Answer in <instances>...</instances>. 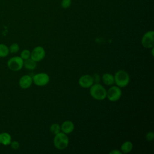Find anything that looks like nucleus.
<instances>
[{
  "instance_id": "1",
  "label": "nucleus",
  "mask_w": 154,
  "mask_h": 154,
  "mask_svg": "<svg viewBox=\"0 0 154 154\" xmlns=\"http://www.w3.org/2000/svg\"><path fill=\"white\" fill-rule=\"evenodd\" d=\"M89 88L90 96L93 99L98 100H102L106 97V90L101 84H93Z\"/></svg>"
},
{
  "instance_id": "2",
  "label": "nucleus",
  "mask_w": 154,
  "mask_h": 154,
  "mask_svg": "<svg viewBox=\"0 0 154 154\" xmlns=\"http://www.w3.org/2000/svg\"><path fill=\"white\" fill-rule=\"evenodd\" d=\"M53 143L56 149L61 150L67 147L69 143V139L66 134L63 132H60L55 135Z\"/></svg>"
},
{
  "instance_id": "3",
  "label": "nucleus",
  "mask_w": 154,
  "mask_h": 154,
  "mask_svg": "<svg viewBox=\"0 0 154 154\" xmlns=\"http://www.w3.org/2000/svg\"><path fill=\"white\" fill-rule=\"evenodd\" d=\"M114 83L120 88L126 87L130 81V77L127 72L123 70L117 71L114 75Z\"/></svg>"
},
{
  "instance_id": "4",
  "label": "nucleus",
  "mask_w": 154,
  "mask_h": 154,
  "mask_svg": "<svg viewBox=\"0 0 154 154\" xmlns=\"http://www.w3.org/2000/svg\"><path fill=\"white\" fill-rule=\"evenodd\" d=\"M7 66L12 71H19L23 67V60L20 56L13 57L8 60Z\"/></svg>"
},
{
  "instance_id": "5",
  "label": "nucleus",
  "mask_w": 154,
  "mask_h": 154,
  "mask_svg": "<svg viewBox=\"0 0 154 154\" xmlns=\"http://www.w3.org/2000/svg\"><path fill=\"white\" fill-rule=\"evenodd\" d=\"M122 95L121 88L115 85L112 86L106 90V97L111 102H116L119 100Z\"/></svg>"
},
{
  "instance_id": "6",
  "label": "nucleus",
  "mask_w": 154,
  "mask_h": 154,
  "mask_svg": "<svg viewBox=\"0 0 154 154\" xmlns=\"http://www.w3.org/2000/svg\"><path fill=\"white\" fill-rule=\"evenodd\" d=\"M32 82L38 87H43L47 85L50 81L49 76L43 72L37 73L32 76Z\"/></svg>"
},
{
  "instance_id": "7",
  "label": "nucleus",
  "mask_w": 154,
  "mask_h": 154,
  "mask_svg": "<svg viewBox=\"0 0 154 154\" xmlns=\"http://www.w3.org/2000/svg\"><path fill=\"white\" fill-rule=\"evenodd\" d=\"M142 46L147 49H150L154 46V31H148L144 34L141 38Z\"/></svg>"
},
{
  "instance_id": "8",
  "label": "nucleus",
  "mask_w": 154,
  "mask_h": 154,
  "mask_svg": "<svg viewBox=\"0 0 154 154\" xmlns=\"http://www.w3.org/2000/svg\"><path fill=\"white\" fill-rule=\"evenodd\" d=\"M46 55V52L45 49L40 46L35 47L31 52L30 58L36 62L42 61Z\"/></svg>"
},
{
  "instance_id": "9",
  "label": "nucleus",
  "mask_w": 154,
  "mask_h": 154,
  "mask_svg": "<svg viewBox=\"0 0 154 154\" xmlns=\"http://www.w3.org/2000/svg\"><path fill=\"white\" fill-rule=\"evenodd\" d=\"M94 83L93 77L90 75H84L78 79L79 86L84 88H90Z\"/></svg>"
},
{
  "instance_id": "10",
  "label": "nucleus",
  "mask_w": 154,
  "mask_h": 154,
  "mask_svg": "<svg viewBox=\"0 0 154 154\" xmlns=\"http://www.w3.org/2000/svg\"><path fill=\"white\" fill-rule=\"evenodd\" d=\"M32 83V78L29 75H23L19 80V85L22 89H27L29 88Z\"/></svg>"
},
{
  "instance_id": "11",
  "label": "nucleus",
  "mask_w": 154,
  "mask_h": 154,
  "mask_svg": "<svg viewBox=\"0 0 154 154\" xmlns=\"http://www.w3.org/2000/svg\"><path fill=\"white\" fill-rule=\"evenodd\" d=\"M61 132H63L66 134H70L74 131L75 125L73 122L70 120H65L60 125Z\"/></svg>"
},
{
  "instance_id": "12",
  "label": "nucleus",
  "mask_w": 154,
  "mask_h": 154,
  "mask_svg": "<svg viewBox=\"0 0 154 154\" xmlns=\"http://www.w3.org/2000/svg\"><path fill=\"white\" fill-rule=\"evenodd\" d=\"M11 142V137L8 132H1L0 133V144L4 146L10 145Z\"/></svg>"
},
{
  "instance_id": "13",
  "label": "nucleus",
  "mask_w": 154,
  "mask_h": 154,
  "mask_svg": "<svg viewBox=\"0 0 154 154\" xmlns=\"http://www.w3.org/2000/svg\"><path fill=\"white\" fill-rule=\"evenodd\" d=\"M102 82L106 85H111L114 84V75L109 73H103L102 76Z\"/></svg>"
},
{
  "instance_id": "14",
  "label": "nucleus",
  "mask_w": 154,
  "mask_h": 154,
  "mask_svg": "<svg viewBox=\"0 0 154 154\" xmlns=\"http://www.w3.org/2000/svg\"><path fill=\"white\" fill-rule=\"evenodd\" d=\"M133 149V144L130 141L124 142L120 146V151L122 153H128L132 151Z\"/></svg>"
},
{
  "instance_id": "15",
  "label": "nucleus",
  "mask_w": 154,
  "mask_h": 154,
  "mask_svg": "<svg viewBox=\"0 0 154 154\" xmlns=\"http://www.w3.org/2000/svg\"><path fill=\"white\" fill-rule=\"evenodd\" d=\"M23 66L25 69L32 70L36 68L37 62L33 60L32 58H29L25 60H23Z\"/></svg>"
},
{
  "instance_id": "16",
  "label": "nucleus",
  "mask_w": 154,
  "mask_h": 154,
  "mask_svg": "<svg viewBox=\"0 0 154 154\" xmlns=\"http://www.w3.org/2000/svg\"><path fill=\"white\" fill-rule=\"evenodd\" d=\"M9 53L8 47L4 43H0V58L7 57Z\"/></svg>"
},
{
  "instance_id": "17",
  "label": "nucleus",
  "mask_w": 154,
  "mask_h": 154,
  "mask_svg": "<svg viewBox=\"0 0 154 154\" xmlns=\"http://www.w3.org/2000/svg\"><path fill=\"white\" fill-rule=\"evenodd\" d=\"M49 131L52 134L55 135L58 132H61L60 125L58 123H53L50 126Z\"/></svg>"
},
{
  "instance_id": "18",
  "label": "nucleus",
  "mask_w": 154,
  "mask_h": 154,
  "mask_svg": "<svg viewBox=\"0 0 154 154\" xmlns=\"http://www.w3.org/2000/svg\"><path fill=\"white\" fill-rule=\"evenodd\" d=\"M8 49H9V52L10 53H11V54H16L19 51V49H20V47H19V45L16 43H12L9 47H8Z\"/></svg>"
},
{
  "instance_id": "19",
  "label": "nucleus",
  "mask_w": 154,
  "mask_h": 154,
  "mask_svg": "<svg viewBox=\"0 0 154 154\" xmlns=\"http://www.w3.org/2000/svg\"><path fill=\"white\" fill-rule=\"evenodd\" d=\"M31 56V51L28 49H23L20 55V57L23 60H25L29 58H30Z\"/></svg>"
},
{
  "instance_id": "20",
  "label": "nucleus",
  "mask_w": 154,
  "mask_h": 154,
  "mask_svg": "<svg viewBox=\"0 0 154 154\" xmlns=\"http://www.w3.org/2000/svg\"><path fill=\"white\" fill-rule=\"evenodd\" d=\"M72 4V0H62L61 6L63 8H68Z\"/></svg>"
},
{
  "instance_id": "21",
  "label": "nucleus",
  "mask_w": 154,
  "mask_h": 154,
  "mask_svg": "<svg viewBox=\"0 0 154 154\" xmlns=\"http://www.w3.org/2000/svg\"><path fill=\"white\" fill-rule=\"evenodd\" d=\"M10 145L11 149H13V150H17L20 147V143L17 141H11Z\"/></svg>"
},
{
  "instance_id": "22",
  "label": "nucleus",
  "mask_w": 154,
  "mask_h": 154,
  "mask_svg": "<svg viewBox=\"0 0 154 154\" xmlns=\"http://www.w3.org/2000/svg\"><path fill=\"white\" fill-rule=\"evenodd\" d=\"M146 138L147 140L149 141H153V138H154V133L152 131L148 132L146 135Z\"/></svg>"
},
{
  "instance_id": "23",
  "label": "nucleus",
  "mask_w": 154,
  "mask_h": 154,
  "mask_svg": "<svg viewBox=\"0 0 154 154\" xmlns=\"http://www.w3.org/2000/svg\"><path fill=\"white\" fill-rule=\"evenodd\" d=\"M109 153H110V154H122V152L120 151V150L113 149L112 150L110 151Z\"/></svg>"
}]
</instances>
